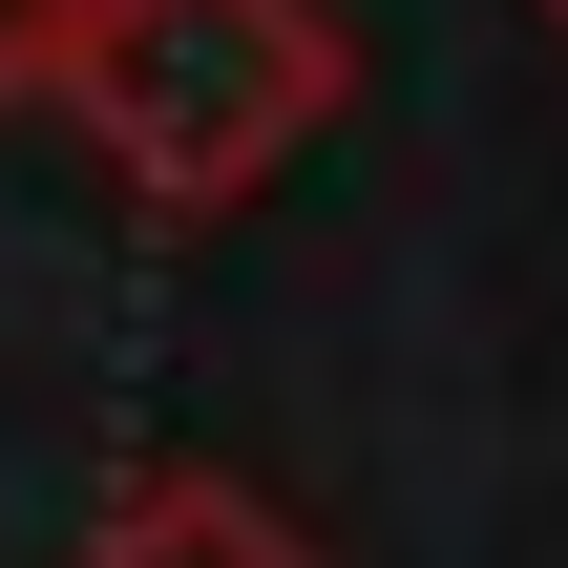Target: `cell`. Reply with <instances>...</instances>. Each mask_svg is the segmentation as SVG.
Returning <instances> with one entry per match:
<instances>
[{
  "label": "cell",
  "instance_id": "3957f363",
  "mask_svg": "<svg viewBox=\"0 0 568 568\" xmlns=\"http://www.w3.org/2000/svg\"><path fill=\"white\" fill-rule=\"evenodd\" d=\"M63 63H84V0H0V105H63Z\"/></svg>",
  "mask_w": 568,
  "mask_h": 568
},
{
  "label": "cell",
  "instance_id": "277c9868",
  "mask_svg": "<svg viewBox=\"0 0 568 568\" xmlns=\"http://www.w3.org/2000/svg\"><path fill=\"white\" fill-rule=\"evenodd\" d=\"M548 42H568V0H548Z\"/></svg>",
  "mask_w": 568,
  "mask_h": 568
},
{
  "label": "cell",
  "instance_id": "6da1fadb",
  "mask_svg": "<svg viewBox=\"0 0 568 568\" xmlns=\"http://www.w3.org/2000/svg\"><path fill=\"white\" fill-rule=\"evenodd\" d=\"M63 105H84V148H105L126 211L211 232V211H253L358 105V42H337V0H84Z\"/></svg>",
  "mask_w": 568,
  "mask_h": 568
},
{
  "label": "cell",
  "instance_id": "7a4b0ae2",
  "mask_svg": "<svg viewBox=\"0 0 568 568\" xmlns=\"http://www.w3.org/2000/svg\"><path fill=\"white\" fill-rule=\"evenodd\" d=\"M84 568H316V527H295L274 485H232V464H148V485L84 527Z\"/></svg>",
  "mask_w": 568,
  "mask_h": 568
}]
</instances>
